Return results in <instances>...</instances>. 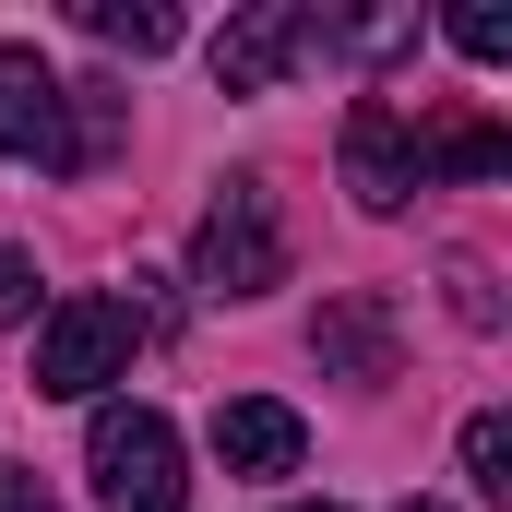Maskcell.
Listing matches in <instances>:
<instances>
[{"label":"cell","mask_w":512,"mask_h":512,"mask_svg":"<svg viewBox=\"0 0 512 512\" xmlns=\"http://www.w3.org/2000/svg\"><path fill=\"white\" fill-rule=\"evenodd\" d=\"M143 298H60L48 322H36V393L48 405H108V382H131V358H143Z\"/></svg>","instance_id":"cell-1"},{"label":"cell","mask_w":512,"mask_h":512,"mask_svg":"<svg viewBox=\"0 0 512 512\" xmlns=\"http://www.w3.org/2000/svg\"><path fill=\"white\" fill-rule=\"evenodd\" d=\"M120 155V84H72V167Z\"/></svg>","instance_id":"cell-12"},{"label":"cell","mask_w":512,"mask_h":512,"mask_svg":"<svg viewBox=\"0 0 512 512\" xmlns=\"http://www.w3.org/2000/svg\"><path fill=\"white\" fill-rule=\"evenodd\" d=\"M0 322H36V262L0 239Z\"/></svg>","instance_id":"cell-15"},{"label":"cell","mask_w":512,"mask_h":512,"mask_svg":"<svg viewBox=\"0 0 512 512\" xmlns=\"http://www.w3.org/2000/svg\"><path fill=\"white\" fill-rule=\"evenodd\" d=\"M417 48V12H310V60H405Z\"/></svg>","instance_id":"cell-10"},{"label":"cell","mask_w":512,"mask_h":512,"mask_svg":"<svg viewBox=\"0 0 512 512\" xmlns=\"http://www.w3.org/2000/svg\"><path fill=\"white\" fill-rule=\"evenodd\" d=\"M298 453H310L298 405H274V393L215 405V465H227V477H298Z\"/></svg>","instance_id":"cell-8"},{"label":"cell","mask_w":512,"mask_h":512,"mask_svg":"<svg viewBox=\"0 0 512 512\" xmlns=\"http://www.w3.org/2000/svg\"><path fill=\"white\" fill-rule=\"evenodd\" d=\"M453 310H465V322H477V334H489V322H501V298H489V262H453Z\"/></svg>","instance_id":"cell-16"},{"label":"cell","mask_w":512,"mask_h":512,"mask_svg":"<svg viewBox=\"0 0 512 512\" xmlns=\"http://www.w3.org/2000/svg\"><path fill=\"white\" fill-rule=\"evenodd\" d=\"M0 512H60V489H48L36 465H0Z\"/></svg>","instance_id":"cell-17"},{"label":"cell","mask_w":512,"mask_h":512,"mask_svg":"<svg viewBox=\"0 0 512 512\" xmlns=\"http://www.w3.org/2000/svg\"><path fill=\"white\" fill-rule=\"evenodd\" d=\"M465 477L489 501H512V417H465Z\"/></svg>","instance_id":"cell-13"},{"label":"cell","mask_w":512,"mask_h":512,"mask_svg":"<svg viewBox=\"0 0 512 512\" xmlns=\"http://www.w3.org/2000/svg\"><path fill=\"white\" fill-rule=\"evenodd\" d=\"M512 131L501 120H417V179H501Z\"/></svg>","instance_id":"cell-9"},{"label":"cell","mask_w":512,"mask_h":512,"mask_svg":"<svg viewBox=\"0 0 512 512\" xmlns=\"http://www.w3.org/2000/svg\"><path fill=\"white\" fill-rule=\"evenodd\" d=\"M453 48H465V60H501V48H512V12H489V0L453 12Z\"/></svg>","instance_id":"cell-14"},{"label":"cell","mask_w":512,"mask_h":512,"mask_svg":"<svg viewBox=\"0 0 512 512\" xmlns=\"http://www.w3.org/2000/svg\"><path fill=\"white\" fill-rule=\"evenodd\" d=\"M298 60H310V0H251V12H227V36H215V84H227V96H274Z\"/></svg>","instance_id":"cell-6"},{"label":"cell","mask_w":512,"mask_h":512,"mask_svg":"<svg viewBox=\"0 0 512 512\" xmlns=\"http://www.w3.org/2000/svg\"><path fill=\"white\" fill-rule=\"evenodd\" d=\"M346 191L370 203V215H405L429 179H417V120L393 108V96H358L346 108Z\"/></svg>","instance_id":"cell-5"},{"label":"cell","mask_w":512,"mask_h":512,"mask_svg":"<svg viewBox=\"0 0 512 512\" xmlns=\"http://www.w3.org/2000/svg\"><path fill=\"white\" fill-rule=\"evenodd\" d=\"M191 286L203 298H262V286H286V215H274V179H215V203H203V227H191Z\"/></svg>","instance_id":"cell-2"},{"label":"cell","mask_w":512,"mask_h":512,"mask_svg":"<svg viewBox=\"0 0 512 512\" xmlns=\"http://www.w3.org/2000/svg\"><path fill=\"white\" fill-rule=\"evenodd\" d=\"M286 512H346V501H286Z\"/></svg>","instance_id":"cell-18"},{"label":"cell","mask_w":512,"mask_h":512,"mask_svg":"<svg viewBox=\"0 0 512 512\" xmlns=\"http://www.w3.org/2000/svg\"><path fill=\"white\" fill-rule=\"evenodd\" d=\"M0 155L12 167H48V179H84L72 167V84L36 48H0Z\"/></svg>","instance_id":"cell-4"},{"label":"cell","mask_w":512,"mask_h":512,"mask_svg":"<svg viewBox=\"0 0 512 512\" xmlns=\"http://www.w3.org/2000/svg\"><path fill=\"white\" fill-rule=\"evenodd\" d=\"M310 358H322L334 382H393V370H405L393 298H382V286H346V298H322V322H310Z\"/></svg>","instance_id":"cell-7"},{"label":"cell","mask_w":512,"mask_h":512,"mask_svg":"<svg viewBox=\"0 0 512 512\" xmlns=\"http://www.w3.org/2000/svg\"><path fill=\"white\" fill-rule=\"evenodd\" d=\"M405 512H453V501H405Z\"/></svg>","instance_id":"cell-19"},{"label":"cell","mask_w":512,"mask_h":512,"mask_svg":"<svg viewBox=\"0 0 512 512\" xmlns=\"http://www.w3.org/2000/svg\"><path fill=\"white\" fill-rule=\"evenodd\" d=\"M84 477H96V501H108V512H191L179 429H167L155 405H131V393L96 405V429H84Z\"/></svg>","instance_id":"cell-3"},{"label":"cell","mask_w":512,"mask_h":512,"mask_svg":"<svg viewBox=\"0 0 512 512\" xmlns=\"http://www.w3.org/2000/svg\"><path fill=\"white\" fill-rule=\"evenodd\" d=\"M84 36L120 48V60H167V48H179V12H167V0H84Z\"/></svg>","instance_id":"cell-11"}]
</instances>
